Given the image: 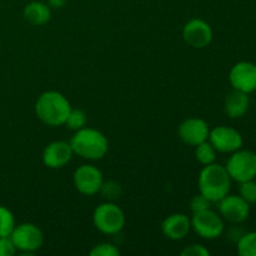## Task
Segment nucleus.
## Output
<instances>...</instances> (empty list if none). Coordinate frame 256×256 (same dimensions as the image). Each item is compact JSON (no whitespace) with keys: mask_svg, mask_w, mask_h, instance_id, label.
I'll list each match as a JSON object with an SVG mask.
<instances>
[{"mask_svg":"<svg viewBox=\"0 0 256 256\" xmlns=\"http://www.w3.org/2000/svg\"><path fill=\"white\" fill-rule=\"evenodd\" d=\"M102 194V196L105 198L109 202H112V200H116L122 196V186H120L118 182H104L102 185V189L100 192Z\"/></svg>","mask_w":256,"mask_h":256,"instance_id":"nucleus-23","label":"nucleus"},{"mask_svg":"<svg viewBox=\"0 0 256 256\" xmlns=\"http://www.w3.org/2000/svg\"><path fill=\"white\" fill-rule=\"evenodd\" d=\"M86 122H88L86 114H85L82 110L72 109V110H70L69 115H68L66 118V122H65V125H66L69 129L76 132V130H80L82 129V128H85Z\"/></svg>","mask_w":256,"mask_h":256,"instance_id":"nucleus-21","label":"nucleus"},{"mask_svg":"<svg viewBox=\"0 0 256 256\" xmlns=\"http://www.w3.org/2000/svg\"><path fill=\"white\" fill-rule=\"evenodd\" d=\"M236 250L240 256H256V232L242 235L238 240Z\"/></svg>","mask_w":256,"mask_h":256,"instance_id":"nucleus-19","label":"nucleus"},{"mask_svg":"<svg viewBox=\"0 0 256 256\" xmlns=\"http://www.w3.org/2000/svg\"><path fill=\"white\" fill-rule=\"evenodd\" d=\"M10 238H12L18 252H22L28 255H32L38 252L44 242L42 232L32 222L15 225Z\"/></svg>","mask_w":256,"mask_h":256,"instance_id":"nucleus-6","label":"nucleus"},{"mask_svg":"<svg viewBox=\"0 0 256 256\" xmlns=\"http://www.w3.org/2000/svg\"><path fill=\"white\" fill-rule=\"evenodd\" d=\"M178 134L185 144L196 146V145L202 144L209 139L210 128L204 119L189 118L179 125Z\"/></svg>","mask_w":256,"mask_h":256,"instance_id":"nucleus-13","label":"nucleus"},{"mask_svg":"<svg viewBox=\"0 0 256 256\" xmlns=\"http://www.w3.org/2000/svg\"><path fill=\"white\" fill-rule=\"evenodd\" d=\"M72 155H74V152L70 142L56 140L45 146L42 158L44 165L49 169H62L65 165L69 164Z\"/></svg>","mask_w":256,"mask_h":256,"instance_id":"nucleus-14","label":"nucleus"},{"mask_svg":"<svg viewBox=\"0 0 256 256\" xmlns=\"http://www.w3.org/2000/svg\"><path fill=\"white\" fill-rule=\"evenodd\" d=\"M210 204L212 202L209 199H206L202 194H198L190 200V209L192 212H200L210 209Z\"/></svg>","mask_w":256,"mask_h":256,"instance_id":"nucleus-25","label":"nucleus"},{"mask_svg":"<svg viewBox=\"0 0 256 256\" xmlns=\"http://www.w3.org/2000/svg\"><path fill=\"white\" fill-rule=\"evenodd\" d=\"M94 226L105 235L119 234L125 225V215L122 208L112 202H104L94 210Z\"/></svg>","mask_w":256,"mask_h":256,"instance_id":"nucleus-4","label":"nucleus"},{"mask_svg":"<svg viewBox=\"0 0 256 256\" xmlns=\"http://www.w3.org/2000/svg\"><path fill=\"white\" fill-rule=\"evenodd\" d=\"M225 168L232 180L238 182L254 180L256 178V152L244 149L236 150L232 152Z\"/></svg>","mask_w":256,"mask_h":256,"instance_id":"nucleus-5","label":"nucleus"},{"mask_svg":"<svg viewBox=\"0 0 256 256\" xmlns=\"http://www.w3.org/2000/svg\"><path fill=\"white\" fill-rule=\"evenodd\" d=\"M209 140L215 150L225 154H232L236 150L242 149L244 144V139L240 132L230 126L220 125L210 130Z\"/></svg>","mask_w":256,"mask_h":256,"instance_id":"nucleus-9","label":"nucleus"},{"mask_svg":"<svg viewBox=\"0 0 256 256\" xmlns=\"http://www.w3.org/2000/svg\"><path fill=\"white\" fill-rule=\"evenodd\" d=\"M200 194L212 202H218L226 196L232 188V178L226 168L220 164L205 165L198 178Z\"/></svg>","mask_w":256,"mask_h":256,"instance_id":"nucleus-2","label":"nucleus"},{"mask_svg":"<svg viewBox=\"0 0 256 256\" xmlns=\"http://www.w3.org/2000/svg\"><path fill=\"white\" fill-rule=\"evenodd\" d=\"M248 95L249 94L246 92L235 89L228 94V96L225 98V112L228 114V116L232 119H239L246 114L250 104Z\"/></svg>","mask_w":256,"mask_h":256,"instance_id":"nucleus-16","label":"nucleus"},{"mask_svg":"<svg viewBox=\"0 0 256 256\" xmlns=\"http://www.w3.org/2000/svg\"><path fill=\"white\" fill-rule=\"evenodd\" d=\"M72 110L69 100L59 92L49 90L40 94L35 102V114L38 119L48 126L64 125Z\"/></svg>","mask_w":256,"mask_h":256,"instance_id":"nucleus-1","label":"nucleus"},{"mask_svg":"<svg viewBox=\"0 0 256 256\" xmlns=\"http://www.w3.org/2000/svg\"><path fill=\"white\" fill-rule=\"evenodd\" d=\"M15 228V218L8 208L0 205V238L10 236Z\"/></svg>","mask_w":256,"mask_h":256,"instance_id":"nucleus-20","label":"nucleus"},{"mask_svg":"<svg viewBox=\"0 0 256 256\" xmlns=\"http://www.w3.org/2000/svg\"><path fill=\"white\" fill-rule=\"evenodd\" d=\"M239 195L248 202L249 204L256 202V182L255 180H248V182H239Z\"/></svg>","mask_w":256,"mask_h":256,"instance_id":"nucleus-22","label":"nucleus"},{"mask_svg":"<svg viewBox=\"0 0 256 256\" xmlns=\"http://www.w3.org/2000/svg\"><path fill=\"white\" fill-rule=\"evenodd\" d=\"M210 252L200 244H192L182 252V256H209Z\"/></svg>","mask_w":256,"mask_h":256,"instance_id":"nucleus-27","label":"nucleus"},{"mask_svg":"<svg viewBox=\"0 0 256 256\" xmlns=\"http://www.w3.org/2000/svg\"><path fill=\"white\" fill-rule=\"evenodd\" d=\"M72 182H74L75 189L80 194L92 196L100 192L102 182H104V178H102V172L96 166L84 164L74 172Z\"/></svg>","mask_w":256,"mask_h":256,"instance_id":"nucleus-8","label":"nucleus"},{"mask_svg":"<svg viewBox=\"0 0 256 256\" xmlns=\"http://www.w3.org/2000/svg\"><path fill=\"white\" fill-rule=\"evenodd\" d=\"M90 256H119L120 250L110 242H100L92 246L90 250Z\"/></svg>","mask_w":256,"mask_h":256,"instance_id":"nucleus-24","label":"nucleus"},{"mask_svg":"<svg viewBox=\"0 0 256 256\" xmlns=\"http://www.w3.org/2000/svg\"><path fill=\"white\" fill-rule=\"evenodd\" d=\"M69 142L74 154L85 160L102 159L109 150L106 136L99 130L86 126L76 130Z\"/></svg>","mask_w":256,"mask_h":256,"instance_id":"nucleus-3","label":"nucleus"},{"mask_svg":"<svg viewBox=\"0 0 256 256\" xmlns=\"http://www.w3.org/2000/svg\"><path fill=\"white\" fill-rule=\"evenodd\" d=\"M219 202L220 215L232 224L246 222L250 215V204L240 195L228 194Z\"/></svg>","mask_w":256,"mask_h":256,"instance_id":"nucleus-11","label":"nucleus"},{"mask_svg":"<svg viewBox=\"0 0 256 256\" xmlns=\"http://www.w3.org/2000/svg\"><path fill=\"white\" fill-rule=\"evenodd\" d=\"M192 229L202 239L214 240L222 236L225 225L222 215L216 214L212 209H208L194 212L192 218Z\"/></svg>","mask_w":256,"mask_h":256,"instance_id":"nucleus-7","label":"nucleus"},{"mask_svg":"<svg viewBox=\"0 0 256 256\" xmlns=\"http://www.w3.org/2000/svg\"><path fill=\"white\" fill-rule=\"evenodd\" d=\"M66 2L68 0H48V5L52 9H62V8L65 6Z\"/></svg>","mask_w":256,"mask_h":256,"instance_id":"nucleus-28","label":"nucleus"},{"mask_svg":"<svg viewBox=\"0 0 256 256\" xmlns=\"http://www.w3.org/2000/svg\"><path fill=\"white\" fill-rule=\"evenodd\" d=\"M16 252L18 250L15 248L14 242H12V238H0V256H12L15 255Z\"/></svg>","mask_w":256,"mask_h":256,"instance_id":"nucleus-26","label":"nucleus"},{"mask_svg":"<svg viewBox=\"0 0 256 256\" xmlns=\"http://www.w3.org/2000/svg\"><path fill=\"white\" fill-rule=\"evenodd\" d=\"M162 234L170 240H182L192 230V219L185 214H172L162 222Z\"/></svg>","mask_w":256,"mask_h":256,"instance_id":"nucleus-15","label":"nucleus"},{"mask_svg":"<svg viewBox=\"0 0 256 256\" xmlns=\"http://www.w3.org/2000/svg\"><path fill=\"white\" fill-rule=\"evenodd\" d=\"M24 19L35 26H42L52 19V8L42 2H32L22 10Z\"/></svg>","mask_w":256,"mask_h":256,"instance_id":"nucleus-17","label":"nucleus"},{"mask_svg":"<svg viewBox=\"0 0 256 256\" xmlns=\"http://www.w3.org/2000/svg\"><path fill=\"white\" fill-rule=\"evenodd\" d=\"M216 150L209 140L195 146V158L202 165H209L216 160Z\"/></svg>","mask_w":256,"mask_h":256,"instance_id":"nucleus-18","label":"nucleus"},{"mask_svg":"<svg viewBox=\"0 0 256 256\" xmlns=\"http://www.w3.org/2000/svg\"><path fill=\"white\" fill-rule=\"evenodd\" d=\"M229 82L235 90L254 92L256 90V64L252 62H239L229 72Z\"/></svg>","mask_w":256,"mask_h":256,"instance_id":"nucleus-10","label":"nucleus"},{"mask_svg":"<svg viewBox=\"0 0 256 256\" xmlns=\"http://www.w3.org/2000/svg\"><path fill=\"white\" fill-rule=\"evenodd\" d=\"M182 38L190 46L195 49H202L212 42V29L205 20L195 18L184 25Z\"/></svg>","mask_w":256,"mask_h":256,"instance_id":"nucleus-12","label":"nucleus"}]
</instances>
